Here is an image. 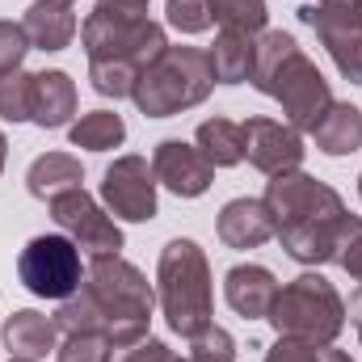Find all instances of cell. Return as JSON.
<instances>
[{"label": "cell", "instance_id": "cell-16", "mask_svg": "<svg viewBox=\"0 0 362 362\" xmlns=\"http://www.w3.org/2000/svg\"><path fill=\"white\" fill-rule=\"evenodd\" d=\"M76 114V81L59 68L34 72V97H30V122L42 131L68 127Z\"/></svg>", "mask_w": 362, "mask_h": 362}, {"label": "cell", "instance_id": "cell-11", "mask_svg": "<svg viewBox=\"0 0 362 362\" xmlns=\"http://www.w3.org/2000/svg\"><path fill=\"white\" fill-rule=\"evenodd\" d=\"M101 198L110 215L127 223H148L156 219V173L144 156H118L105 177H101Z\"/></svg>", "mask_w": 362, "mask_h": 362}, {"label": "cell", "instance_id": "cell-35", "mask_svg": "<svg viewBox=\"0 0 362 362\" xmlns=\"http://www.w3.org/2000/svg\"><path fill=\"white\" fill-rule=\"evenodd\" d=\"M320 362H354V358H350L346 350H333V346H325V350H320Z\"/></svg>", "mask_w": 362, "mask_h": 362}, {"label": "cell", "instance_id": "cell-21", "mask_svg": "<svg viewBox=\"0 0 362 362\" xmlns=\"http://www.w3.org/2000/svg\"><path fill=\"white\" fill-rule=\"evenodd\" d=\"M312 139H316V148L325 156H350V152H358L362 148V110L350 105V101H333L325 110V118L316 122Z\"/></svg>", "mask_w": 362, "mask_h": 362}, {"label": "cell", "instance_id": "cell-33", "mask_svg": "<svg viewBox=\"0 0 362 362\" xmlns=\"http://www.w3.org/2000/svg\"><path fill=\"white\" fill-rule=\"evenodd\" d=\"M114 362H181L165 341H156V337H144V341H135V346H127V350H118V358Z\"/></svg>", "mask_w": 362, "mask_h": 362}, {"label": "cell", "instance_id": "cell-40", "mask_svg": "<svg viewBox=\"0 0 362 362\" xmlns=\"http://www.w3.org/2000/svg\"><path fill=\"white\" fill-rule=\"evenodd\" d=\"M358 337H362V325H358Z\"/></svg>", "mask_w": 362, "mask_h": 362}, {"label": "cell", "instance_id": "cell-19", "mask_svg": "<svg viewBox=\"0 0 362 362\" xmlns=\"http://www.w3.org/2000/svg\"><path fill=\"white\" fill-rule=\"evenodd\" d=\"M215 85H245L253 81V59H257V38L253 34H236V30H219L215 47L206 51Z\"/></svg>", "mask_w": 362, "mask_h": 362}, {"label": "cell", "instance_id": "cell-31", "mask_svg": "<svg viewBox=\"0 0 362 362\" xmlns=\"http://www.w3.org/2000/svg\"><path fill=\"white\" fill-rule=\"evenodd\" d=\"M30 51H34V47H30V38H25L21 21H0V76L17 72V68H21V59H25Z\"/></svg>", "mask_w": 362, "mask_h": 362}, {"label": "cell", "instance_id": "cell-4", "mask_svg": "<svg viewBox=\"0 0 362 362\" xmlns=\"http://www.w3.org/2000/svg\"><path fill=\"white\" fill-rule=\"evenodd\" d=\"M156 299L165 308V320L177 337H194L206 325H215V291H211V262L206 253L189 240L177 236L160 249V266H156Z\"/></svg>", "mask_w": 362, "mask_h": 362}, {"label": "cell", "instance_id": "cell-5", "mask_svg": "<svg viewBox=\"0 0 362 362\" xmlns=\"http://www.w3.org/2000/svg\"><path fill=\"white\" fill-rule=\"evenodd\" d=\"M215 89V72L202 47H169L152 68L139 72L131 101L148 118H173L181 110L202 105Z\"/></svg>", "mask_w": 362, "mask_h": 362}, {"label": "cell", "instance_id": "cell-39", "mask_svg": "<svg viewBox=\"0 0 362 362\" xmlns=\"http://www.w3.org/2000/svg\"><path fill=\"white\" fill-rule=\"evenodd\" d=\"M8 362H25V358H8Z\"/></svg>", "mask_w": 362, "mask_h": 362}, {"label": "cell", "instance_id": "cell-36", "mask_svg": "<svg viewBox=\"0 0 362 362\" xmlns=\"http://www.w3.org/2000/svg\"><path fill=\"white\" fill-rule=\"evenodd\" d=\"M346 316H350L354 325H362V286L354 291V299H350V312H346Z\"/></svg>", "mask_w": 362, "mask_h": 362}, {"label": "cell", "instance_id": "cell-26", "mask_svg": "<svg viewBox=\"0 0 362 362\" xmlns=\"http://www.w3.org/2000/svg\"><path fill=\"white\" fill-rule=\"evenodd\" d=\"M189 362H236V341L228 329L206 325L202 333L189 337Z\"/></svg>", "mask_w": 362, "mask_h": 362}, {"label": "cell", "instance_id": "cell-37", "mask_svg": "<svg viewBox=\"0 0 362 362\" xmlns=\"http://www.w3.org/2000/svg\"><path fill=\"white\" fill-rule=\"evenodd\" d=\"M4 160H8V139H4V131H0V173H4Z\"/></svg>", "mask_w": 362, "mask_h": 362}, {"label": "cell", "instance_id": "cell-7", "mask_svg": "<svg viewBox=\"0 0 362 362\" xmlns=\"http://www.w3.org/2000/svg\"><path fill=\"white\" fill-rule=\"evenodd\" d=\"M81 42H85L89 64H118V68H131L135 76L169 51L160 21L122 17V13H105V8H93L81 21Z\"/></svg>", "mask_w": 362, "mask_h": 362}, {"label": "cell", "instance_id": "cell-22", "mask_svg": "<svg viewBox=\"0 0 362 362\" xmlns=\"http://www.w3.org/2000/svg\"><path fill=\"white\" fill-rule=\"evenodd\" d=\"M194 148L215 169H236L245 160V127L232 122V118H206L194 135Z\"/></svg>", "mask_w": 362, "mask_h": 362}, {"label": "cell", "instance_id": "cell-34", "mask_svg": "<svg viewBox=\"0 0 362 362\" xmlns=\"http://www.w3.org/2000/svg\"><path fill=\"white\" fill-rule=\"evenodd\" d=\"M148 4H152V0H97V8L122 13V17H148Z\"/></svg>", "mask_w": 362, "mask_h": 362}, {"label": "cell", "instance_id": "cell-38", "mask_svg": "<svg viewBox=\"0 0 362 362\" xmlns=\"http://www.w3.org/2000/svg\"><path fill=\"white\" fill-rule=\"evenodd\" d=\"M358 198H362V173H358Z\"/></svg>", "mask_w": 362, "mask_h": 362}, {"label": "cell", "instance_id": "cell-18", "mask_svg": "<svg viewBox=\"0 0 362 362\" xmlns=\"http://www.w3.org/2000/svg\"><path fill=\"white\" fill-rule=\"evenodd\" d=\"M21 30L34 51H64L76 38V13L64 0H34L21 17Z\"/></svg>", "mask_w": 362, "mask_h": 362}, {"label": "cell", "instance_id": "cell-2", "mask_svg": "<svg viewBox=\"0 0 362 362\" xmlns=\"http://www.w3.org/2000/svg\"><path fill=\"white\" fill-rule=\"evenodd\" d=\"M262 202L270 206L274 236L291 262H299V266L333 262L341 228L350 219V211L333 185L316 181L303 169H291V173H278V177L266 181Z\"/></svg>", "mask_w": 362, "mask_h": 362}, {"label": "cell", "instance_id": "cell-29", "mask_svg": "<svg viewBox=\"0 0 362 362\" xmlns=\"http://www.w3.org/2000/svg\"><path fill=\"white\" fill-rule=\"evenodd\" d=\"M89 81L101 97H114L118 101V97H131L139 76L131 68H118V64H89Z\"/></svg>", "mask_w": 362, "mask_h": 362}, {"label": "cell", "instance_id": "cell-6", "mask_svg": "<svg viewBox=\"0 0 362 362\" xmlns=\"http://www.w3.org/2000/svg\"><path fill=\"white\" fill-rule=\"evenodd\" d=\"M278 337H295L308 346H333L346 329V299L320 274H299L278 286L274 308L266 316Z\"/></svg>", "mask_w": 362, "mask_h": 362}, {"label": "cell", "instance_id": "cell-28", "mask_svg": "<svg viewBox=\"0 0 362 362\" xmlns=\"http://www.w3.org/2000/svg\"><path fill=\"white\" fill-rule=\"evenodd\" d=\"M55 362H114V350H110L105 337L76 333V337H68V341L55 350Z\"/></svg>", "mask_w": 362, "mask_h": 362}, {"label": "cell", "instance_id": "cell-10", "mask_svg": "<svg viewBox=\"0 0 362 362\" xmlns=\"http://www.w3.org/2000/svg\"><path fill=\"white\" fill-rule=\"evenodd\" d=\"M47 206H51V219L64 228V236L81 253H89V257H114V253H122V228L85 194V185L51 198Z\"/></svg>", "mask_w": 362, "mask_h": 362}, {"label": "cell", "instance_id": "cell-8", "mask_svg": "<svg viewBox=\"0 0 362 362\" xmlns=\"http://www.w3.org/2000/svg\"><path fill=\"white\" fill-rule=\"evenodd\" d=\"M17 278L30 295L38 299H68L81 291L85 266H81V249L68 236H34L21 257H17Z\"/></svg>", "mask_w": 362, "mask_h": 362}, {"label": "cell", "instance_id": "cell-1", "mask_svg": "<svg viewBox=\"0 0 362 362\" xmlns=\"http://www.w3.org/2000/svg\"><path fill=\"white\" fill-rule=\"evenodd\" d=\"M152 308H156V291L148 274L114 253V257L89 262L81 291L59 303L55 325L68 337L93 333V337H105L110 350H127L148 337Z\"/></svg>", "mask_w": 362, "mask_h": 362}, {"label": "cell", "instance_id": "cell-9", "mask_svg": "<svg viewBox=\"0 0 362 362\" xmlns=\"http://www.w3.org/2000/svg\"><path fill=\"white\" fill-rule=\"evenodd\" d=\"M299 21L316 30L320 47L337 64V72L362 85V0H316L299 8Z\"/></svg>", "mask_w": 362, "mask_h": 362}, {"label": "cell", "instance_id": "cell-3", "mask_svg": "<svg viewBox=\"0 0 362 362\" xmlns=\"http://www.w3.org/2000/svg\"><path fill=\"white\" fill-rule=\"evenodd\" d=\"M257 93L274 97L295 131H316L325 110L333 105V89L325 72L299 51L295 34L286 30H262L257 34V59H253V81Z\"/></svg>", "mask_w": 362, "mask_h": 362}, {"label": "cell", "instance_id": "cell-15", "mask_svg": "<svg viewBox=\"0 0 362 362\" xmlns=\"http://www.w3.org/2000/svg\"><path fill=\"white\" fill-rule=\"evenodd\" d=\"M215 232L228 249H262L274 236V215L262 198H232L219 211Z\"/></svg>", "mask_w": 362, "mask_h": 362}, {"label": "cell", "instance_id": "cell-41", "mask_svg": "<svg viewBox=\"0 0 362 362\" xmlns=\"http://www.w3.org/2000/svg\"><path fill=\"white\" fill-rule=\"evenodd\" d=\"M64 4H72V0H64Z\"/></svg>", "mask_w": 362, "mask_h": 362}, {"label": "cell", "instance_id": "cell-13", "mask_svg": "<svg viewBox=\"0 0 362 362\" xmlns=\"http://www.w3.org/2000/svg\"><path fill=\"white\" fill-rule=\"evenodd\" d=\"M152 173H156V185H165L177 198H202L215 181V165L194 144L160 139L156 152H152Z\"/></svg>", "mask_w": 362, "mask_h": 362}, {"label": "cell", "instance_id": "cell-24", "mask_svg": "<svg viewBox=\"0 0 362 362\" xmlns=\"http://www.w3.org/2000/svg\"><path fill=\"white\" fill-rule=\"evenodd\" d=\"M211 13L219 21V30H236V34H262L266 30V0H211Z\"/></svg>", "mask_w": 362, "mask_h": 362}, {"label": "cell", "instance_id": "cell-14", "mask_svg": "<svg viewBox=\"0 0 362 362\" xmlns=\"http://www.w3.org/2000/svg\"><path fill=\"white\" fill-rule=\"evenodd\" d=\"M0 341L8 350V358H25V362H42L47 354L59 350V325L55 316H42L34 308H21L4 320Z\"/></svg>", "mask_w": 362, "mask_h": 362}, {"label": "cell", "instance_id": "cell-23", "mask_svg": "<svg viewBox=\"0 0 362 362\" xmlns=\"http://www.w3.org/2000/svg\"><path fill=\"white\" fill-rule=\"evenodd\" d=\"M68 139H72V148H85V152H110V148H122L127 122L114 110H89L85 118H76L68 127Z\"/></svg>", "mask_w": 362, "mask_h": 362}, {"label": "cell", "instance_id": "cell-17", "mask_svg": "<svg viewBox=\"0 0 362 362\" xmlns=\"http://www.w3.org/2000/svg\"><path fill=\"white\" fill-rule=\"evenodd\" d=\"M278 295V278L266 266H232L223 278V299L245 320H266Z\"/></svg>", "mask_w": 362, "mask_h": 362}, {"label": "cell", "instance_id": "cell-20", "mask_svg": "<svg viewBox=\"0 0 362 362\" xmlns=\"http://www.w3.org/2000/svg\"><path fill=\"white\" fill-rule=\"evenodd\" d=\"M81 185H85V169H81V160L68 156V152H47V156H38V160L30 165V173H25V189H30L38 202H51V198H59V194H68V189H81Z\"/></svg>", "mask_w": 362, "mask_h": 362}, {"label": "cell", "instance_id": "cell-32", "mask_svg": "<svg viewBox=\"0 0 362 362\" xmlns=\"http://www.w3.org/2000/svg\"><path fill=\"white\" fill-rule=\"evenodd\" d=\"M320 350L325 346H308V341H295V337H278L270 350H266V362H320Z\"/></svg>", "mask_w": 362, "mask_h": 362}, {"label": "cell", "instance_id": "cell-25", "mask_svg": "<svg viewBox=\"0 0 362 362\" xmlns=\"http://www.w3.org/2000/svg\"><path fill=\"white\" fill-rule=\"evenodd\" d=\"M30 97H34V72H8L0 76V118L4 122H30Z\"/></svg>", "mask_w": 362, "mask_h": 362}, {"label": "cell", "instance_id": "cell-30", "mask_svg": "<svg viewBox=\"0 0 362 362\" xmlns=\"http://www.w3.org/2000/svg\"><path fill=\"white\" fill-rule=\"evenodd\" d=\"M333 262H337L341 270L350 274L354 282H362V219H358V215H350V219H346V228H341V240H337V253H333Z\"/></svg>", "mask_w": 362, "mask_h": 362}, {"label": "cell", "instance_id": "cell-27", "mask_svg": "<svg viewBox=\"0 0 362 362\" xmlns=\"http://www.w3.org/2000/svg\"><path fill=\"white\" fill-rule=\"evenodd\" d=\"M165 17L169 25L181 34H202L215 25V13H211V0H169L165 4Z\"/></svg>", "mask_w": 362, "mask_h": 362}, {"label": "cell", "instance_id": "cell-12", "mask_svg": "<svg viewBox=\"0 0 362 362\" xmlns=\"http://www.w3.org/2000/svg\"><path fill=\"white\" fill-rule=\"evenodd\" d=\"M240 127H245V160L257 173L278 177V173H291V169L303 165L308 148H303V135L291 122H278V118L257 114V118H249Z\"/></svg>", "mask_w": 362, "mask_h": 362}]
</instances>
